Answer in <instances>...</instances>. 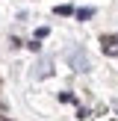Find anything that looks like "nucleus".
Masks as SVG:
<instances>
[{
  "label": "nucleus",
  "instance_id": "nucleus-1",
  "mask_svg": "<svg viewBox=\"0 0 118 121\" xmlns=\"http://www.w3.org/2000/svg\"><path fill=\"white\" fill-rule=\"evenodd\" d=\"M68 59H71V68H74V71H83V74H86V71L92 68V65H88V56L80 50V47H77V50H71Z\"/></svg>",
  "mask_w": 118,
  "mask_h": 121
},
{
  "label": "nucleus",
  "instance_id": "nucleus-2",
  "mask_svg": "<svg viewBox=\"0 0 118 121\" xmlns=\"http://www.w3.org/2000/svg\"><path fill=\"white\" fill-rule=\"evenodd\" d=\"M100 47H103V53H109V56H118V35H103V39H100Z\"/></svg>",
  "mask_w": 118,
  "mask_h": 121
},
{
  "label": "nucleus",
  "instance_id": "nucleus-3",
  "mask_svg": "<svg viewBox=\"0 0 118 121\" xmlns=\"http://www.w3.org/2000/svg\"><path fill=\"white\" fill-rule=\"evenodd\" d=\"M74 15H77V21H88V18L94 15V9H88V6H86V9H77Z\"/></svg>",
  "mask_w": 118,
  "mask_h": 121
},
{
  "label": "nucleus",
  "instance_id": "nucleus-4",
  "mask_svg": "<svg viewBox=\"0 0 118 121\" xmlns=\"http://www.w3.org/2000/svg\"><path fill=\"white\" fill-rule=\"evenodd\" d=\"M47 74H50V59H44L38 65V71H35V77H47Z\"/></svg>",
  "mask_w": 118,
  "mask_h": 121
},
{
  "label": "nucleus",
  "instance_id": "nucleus-5",
  "mask_svg": "<svg viewBox=\"0 0 118 121\" xmlns=\"http://www.w3.org/2000/svg\"><path fill=\"white\" fill-rule=\"evenodd\" d=\"M56 15H74V9L71 6H56Z\"/></svg>",
  "mask_w": 118,
  "mask_h": 121
},
{
  "label": "nucleus",
  "instance_id": "nucleus-6",
  "mask_svg": "<svg viewBox=\"0 0 118 121\" xmlns=\"http://www.w3.org/2000/svg\"><path fill=\"white\" fill-rule=\"evenodd\" d=\"M27 47H30V50H33V53H38V50H41V44H38V39H33V41H30V44H27Z\"/></svg>",
  "mask_w": 118,
  "mask_h": 121
},
{
  "label": "nucleus",
  "instance_id": "nucleus-7",
  "mask_svg": "<svg viewBox=\"0 0 118 121\" xmlns=\"http://www.w3.org/2000/svg\"><path fill=\"white\" fill-rule=\"evenodd\" d=\"M59 100H65V104H71V100H74V95H71V92H62V95H59Z\"/></svg>",
  "mask_w": 118,
  "mask_h": 121
}]
</instances>
